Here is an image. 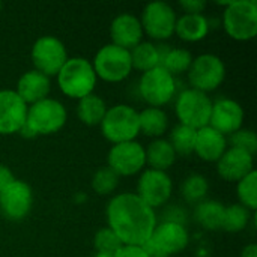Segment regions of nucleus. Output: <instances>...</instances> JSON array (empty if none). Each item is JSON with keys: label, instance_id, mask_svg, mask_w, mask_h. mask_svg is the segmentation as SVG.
<instances>
[{"label": "nucleus", "instance_id": "f257e3e1", "mask_svg": "<svg viewBox=\"0 0 257 257\" xmlns=\"http://www.w3.org/2000/svg\"><path fill=\"white\" fill-rule=\"evenodd\" d=\"M107 223L123 245H145L157 223L155 209L148 206L136 193L113 196L107 205Z\"/></svg>", "mask_w": 257, "mask_h": 257}, {"label": "nucleus", "instance_id": "f03ea898", "mask_svg": "<svg viewBox=\"0 0 257 257\" xmlns=\"http://www.w3.org/2000/svg\"><path fill=\"white\" fill-rule=\"evenodd\" d=\"M56 78L62 93L77 101L93 93L98 80L92 62L84 57H68Z\"/></svg>", "mask_w": 257, "mask_h": 257}, {"label": "nucleus", "instance_id": "7ed1b4c3", "mask_svg": "<svg viewBox=\"0 0 257 257\" xmlns=\"http://www.w3.org/2000/svg\"><path fill=\"white\" fill-rule=\"evenodd\" d=\"M223 27L235 41H251L257 35L256 0H230L224 5Z\"/></svg>", "mask_w": 257, "mask_h": 257}, {"label": "nucleus", "instance_id": "20e7f679", "mask_svg": "<svg viewBox=\"0 0 257 257\" xmlns=\"http://www.w3.org/2000/svg\"><path fill=\"white\" fill-rule=\"evenodd\" d=\"M102 136L113 145L133 142L140 134L139 111L126 104H116L107 108L99 123Z\"/></svg>", "mask_w": 257, "mask_h": 257}, {"label": "nucleus", "instance_id": "39448f33", "mask_svg": "<svg viewBox=\"0 0 257 257\" xmlns=\"http://www.w3.org/2000/svg\"><path fill=\"white\" fill-rule=\"evenodd\" d=\"M175 111L181 125L200 130L209 125L212 99L208 96V93L188 87L176 95Z\"/></svg>", "mask_w": 257, "mask_h": 257}, {"label": "nucleus", "instance_id": "423d86ee", "mask_svg": "<svg viewBox=\"0 0 257 257\" xmlns=\"http://www.w3.org/2000/svg\"><path fill=\"white\" fill-rule=\"evenodd\" d=\"M92 66L98 78L108 83H120L133 71L131 53L111 42L105 44L96 51Z\"/></svg>", "mask_w": 257, "mask_h": 257}, {"label": "nucleus", "instance_id": "0eeeda50", "mask_svg": "<svg viewBox=\"0 0 257 257\" xmlns=\"http://www.w3.org/2000/svg\"><path fill=\"white\" fill-rule=\"evenodd\" d=\"M68 119L65 105L54 99L45 98L36 104L29 105L26 123L33 130L36 136H50L60 131Z\"/></svg>", "mask_w": 257, "mask_h": 257}, {"label": "nucleus", "instance_id": "6e6552de", "mask_svg": "<svg viewBox=\"0 0 257 257\" xmlns=\"http://www.w3.org/2000/svg\"><path fill=\"white\" fill-rule=\"evenodd\" d=\"M176 78L161 66L143 72L139 81V93L143 101L149 104V107L161 108L169 104L173 98H176Z\"/></svg>", "mask_w": 257, "mask_h": 257}, {"label": "nucleus", "instance_id": "1a4fd4ad", "mask_svg": "<svg viewBox=\"0 0 257 257\" xmlns=\"http://www.w3.org/2000/svg\"><path fill=\"white\" fill-rule=\"evenodd\" d=\"M187 74L191 89L208 93L223 84L226 78V65L217 54L205 53L193 57L191 66Z\"/></svg>", "mask_w": 257, "mask_h": 257}, {"label": "nucleus", "instance_id": "9d476101", "mask_svg": "<svg viewBox=\"0 0 257 257\" xmlns=\"http://www.w3.org/2000/svg\"><path fill=\"white\" fill-rule=\"evenodd\" d=\"M176 20L178 17L173 6L161 0L148 3L140 17L143 33L157 41H166L175 35Z\"/></svg>", "mask_w": 257, "mask_h": 257}, {"label": "nucleus", "instance_id": "9b49d317", "mask_svg": "<svg viewBox=\"0 0 257 257\" xmlns=\"http://www.w3.org/2000/svg\"><path fill=\"white\" fill-rule=\"evenodd\" d=\"M35 69L47 77H56L60 68L68 60V51L65 44L51 35L41 36L35 41L30 51Z\"/></svg>", "mask_w": 257, "mask_h": 257}, {"label": "nucleus", "instance_id": "f8f14e48", "mask_svg": "<svg viewBox=\"0 0 257 257\" xmlns=\"http://www.w3.org/2000/svg\"><path fill=\"white\" fill-rule=\"evenodd\" d=\"M107 166L119 176H134L146 166L145 146L137 140L113 145L107 155Z\"/></svg>", "mask_w": 257, "mask_h": 257}, {"label": "nucleus", "instance_id": "ddd939ff", "mask_svg": "<svg viewBox=\"0 0 257 257\" xmlns=\"http://www.w3.org/2000/svg\"><path fill=\"white\" fill-rule=\"evenodd\" d=\"M173 193V182L167 172L146 169L137 181V196L152 209L169 202Z\"/></svg>", "mask_w": 257, "mask_h": 257}, {"label": "nucleus", "instance_id": "4468645a", "mask_svg": "<svg viewBox=\"0 0 257 257\" xmlns=\"http://www.w3.org/2000/svg\"><path fill=\"white\" fill-rule=\"evenodd\" d=\"M33 205V193L27 182L15 179L0 191V214L11 221H20L29 215Z\"/></svg>", "mask_w": 257, "mask_h": 257}, {"label": "nucleus", "instance_id": "2eb2a0df", "mask_svg": "<svg viewBox=\"0 0 257 257\" xmlns=\"http://www.w3.org/2000/svg\"><path fill=\"white\" fill-rule=\"evenodd\" d=\"M157 250H160L166 257L181 253L187 248L190 242L188 230L182 223L176 221H163L155 226L152 236L148 241Z\"/></svg>", "mask_w": 257, "mask_h": 257}, {"label": "nucleus", "instance_id": "dca6fc26", "mask_svg": "<svg viewBox=\"0 0 257 257\" xmlns=\"http://www.w3.org/2000/svg\"><path fill=\"white\" fill-rule=\"evenodd\" d=\"M29 105L12 89L0 90V134L11 136L26 123Z\"/></svg>", "mask_w": 257, "mask_h": 257}, {"label": "nucleus", "instance_id": "f3484780", "mask_svg": "<svg viewBox=\"0 0 257 257\" xmlns=\"http://www.w3.org/2000/svg\"><path fill=\"white\" fill-rule=\"evenodd\" d=\"M242 123L244 108L238 101L230 98H220L212 102L209 126H212L223 136H232L242 128Z\"/></svg>", "mask_w": 257, "mask_h": 257}, {"label": "nucleus", "instance_id": "a211bd4d", "mask_svg": "<svg viewBox=\"0 0 257 257\" xmlns=\"http://www.w3.org/2000/svg\"><path fill=\"white\" fill-rule=\"evenodd\" d=\"M143 27L140 18L134 14L123 12L113 18L110 24V38L111 44L131 50L139 45L143 39Z\"/></svg>", "mask_w": 257, "mask_h": 257}, {"label": "nucleus", "instance_id": "6ab92c4d", "mask_svg": "<svg viewBox=\"0 0 257 257\" xmlns=\"http://www.w3.org/2000/svg\"><path fill=\"white\" fill-rule=\"evenodd\" d=\"M253 170L254 157L236 148H227L217 161V172L227 182H238Z\"/></svg>", "mask_w": 257, "mask_h": 257}, {"label": "nucleus", "instance_id": "aec40b11", "mask_svg": "<svg viewBox=\"0 0 257 257\" xmlns=\"http://www.w3.org/2000/svg\"><path fill=\"white\" fill-rule=\"evenodd\" d=\"M51 90V80L50 77L44 75L42 72L36 69L26 71L17 81V89L15 92L18 96L27 104H36L45 98H48Z\"/></svg>", "mask_w": 257, "mask_h": 257}, {"label": "nucleus", "instance_id": "412c9836", "mask_svg": "<svg viewBox=\"0 0 257 257\" xmlns=\"http://www.w3.org/2000/svg\"><path fill=\"white\" fill-rule=\"evenodd\" d=\"M227 149V137L214 130L212 126H203L196 131L194 154L208 163H217Z\"/></svg>", "mask_w": 257, "mask_h": 257}, {"label": "nucleus", "instance_id": "4be33fe9", "mask_svg": "<svg viewBox=\"0 0 257 257\" xmlns=\"http://www.w3.org/2000/svg\"><path fill=\"white\" fill-rule=\"evenodd\" d=\"M209 21L203 14H184L176 20L175 33L187 42H197L206 38Z\"/></svg>", "mask_w": 257, "mask_h": 257}, {"label": "nucleus", "instance_id": "5701e85b", "mask_svg": "<svg viewBox=\"0 0 257 257\" xmlns=\"http://www.w3.org/2000/svg\"><path fill=\"white\" fill-rule=\"evenodd\" d=\"M146 154V164L149 169L167 172L175 161H176V152L173 151L170 142L167 139H155L149 143L148 148H145Z\"/></svg>", "mask_w": 257, "mask_h": 257}, {"label": "nucleus", "instance_id": "b1692460", "mask_svg": "<svg viewBox=\"0 0 257 257\" xmlns=\"http://www.w3.org/2000/svg\"><path fill=\"white\" fill-rule=\"evenodd\" d=\"M224 209H226V206L221 202L212 200V199H205L196 205L194 218L206 230H212V232L220 230L223 226Z\"/></svg>", "mask_w": 257, "mask_h": 257}, {"label": "nucleus", "instance_id": "393cba45", "mask_svg": "<svg viewBox=\"0 0 257 257\" xmlns=\"http://www.w3.org/2000/svg\"><path fill=\"white\" fill-rule=\"evenodd\" d=\"M139 126L140 133L148 137L161 139V136L169 128V116L163 108L146 107L139 111Z\"/></svg>", "mask_w": 257, "mask_h": 257}, {"label": "nucleus", "instance_id": "a878e982", "mask_svg": "<svg viewBox=\"0 0 257 257\" xmlns=\"http://www.w3.org/2000/svg\"><path fill=\"white\" fill-rule=\"evenodd\" d=\"M107 104L105 101L96 95V93H90L81 99H78L77 102V116L78 119L89 126H95L99 125L107 113Z\"/></svg>", "mask_w": 257, "mask_h": 257}, {"label": "nucleus", "instance_id": "bb28decb", "mask_svg": "<svg viewBox=\"0 0 257 257\" xmlns=\"http://www.w3.org/2000/svg\"><path fill=\"white\" fill-rule=\"evenodd\" d=\"M130 53H131L133 69H137L142 74L160 66L161 50H160L158 45H155L152 42H143L142 41L139 45L131 48Z\"/></svg>", "mask_w": 257, "mask_h": 257}, {"label": "nucleus", "instance_id": "cd10ccee", "mask_svg": "<svg viewBox=\"0 0 257 257\" xmlns=\"http://www.w3.org/2000/svg\"><path fill=\"white\" fill-rule=\"evenodd\" d=\"M161 50V62L160 66L164 68L169 74L179 75L184 72H188L193 54L185 48H170V47H160Z\"/></svg>", "mask_w": 257, "mask_h": 257}, {"label": "nucleus", "instance_id": "c85d7f7f", "mask_svg": "<svg viewBox=\"0 0 257 257\" xmlns=\"http://www.w3.org/2000/svg\"><path fill=\"white\" fill-rule=\"evenodd\" d=\"M196 131L190 126L178 123L172 131H170V145L176 155L188 157L194 154V142H196Z\"/></svg>", "mask_w": 257, "mask_h": 257}, {"label": "nucleus", "instance_id": "c756f323", "mask_svg": "<svg viewBox=\"0 0 257 257\" xmlns=\"http://www.w3.org/2000/svg\"><path fill=\"white\" fill-rule=\"evenodd\" d=\"M250 218H251V211H248L245 206H242L239 203L229 205L224 209V218H223L221 229L229 233L242 232L248 226Z\"/></svg>", "mask_w": 257, "mask_h": 257}, {"label": "nucleus", "instance_id": "7c9ffc66", "mask_svg": "<svg viewBox=\"0 0 257 257\" xmlns=\"http://www.w3.org/2000/svg\"><path fill=\"white\" fill-rule=\"evenodd\" d=\"M208 190H209L208 179L200 173H193V175L187 176L181 185L182 197L188 203H193V205H197L202 200H205Z\"/></svg>", "mask_w": 257, "mask_h": 257}, {"label": "nucleus", "instance_id": "2f4dec72", "mask_svg": "<svg viewBox=\"0 0 257 257\" xmlns=\"http://www.w3.org/2000/svg\"><path fill=\"white\" fill-rule=\"evenodd\" d=\"M236 194L239 205L245 206L248 211L254 212L257 209V172H250L245 178L236 182Z\"/></svg>", "mask_w": 257, "mask_h": 257}, {"label": "nucleus", "instance_id": "473e14b6", "mask_svg": "<svg viewBox=\"0 0 257 257\" xmlns=\"http://www.w3.org/2000/svg\"><path fill=\"white\" fill-rule=\"evenodd\" d=\"M119 175L114 173L108 166L98 169L92 176V188L99 196L111 194L119 185Z\"/></svg>", "mask_w": 257, "mask_h": 257}, {"label": "nucleus", "instance_id": "72a5a7b5", "mask_svg": "<svg viewBox=\"0 0 257 257\" xmlns=\"http://www.w3.org/2000/svg\"><path fill=\"white\" fill-rule=\"evenodd\" d=\"M93 245L96 253H102V254H108V256H114L120 248H122V241L117 238V235L108 229V227H102L95 233L93 238Z\"/></svg>", "mask_w": 257, "mask_h": 257}, {"label": "nucleus", "instance_id": "f704fd0d", "mask_svg": "<svg viewBox=\"0 0 257 257\" xmlns=\"http://www.w3.org/2000/svg\"><path fill=\"white\" fill-rule=\"evenodd\" d=\"M230 148H236V149H241V151H245L248 152L250 155H256L257 152V136L253 130H248V128H241L238 130L236 133H233L230 136ZM227 142V143H229Z\"/></svg>", "mask_w": 257, "mask_h": 257}, {"label": "nucleus", "instance_id": "c9c22d12", "mask_svg": "<svg viewBox=\"0 0 257 257\" xmlns=\"http://www.w3.org/2000/svg\"><path fill=\"white\" fill-rule=\"evenodd\" d=\"M179 6L185 11V14H203L206 9L205 0H181Z\"/></svg>", "mask_w": 257, "mask_h": 257}, {"label": "nucleus", "instance_id": "e433bc0d", "mask_svg": "<svg viewBox=\"0 0 257 257\" xmlns=\"http://www.w3.org/2000/svg\"><path fill=\"white\" fill-rule=\"evenodd\" d=\"M113 257H149L143 247L139 245H122V248Z\"/></svg>", "mask_w": 257, "mask_h": 257}, {"label": "nucleus", "instance_id": "4c0bfd02", "mask_svg": "<svg viewBox=\"0 0 257 257\" xmlns=\"http://www.w3.org/2000/svg\"><path fill=\"white\" fill-rule=\"evenodd\" d=\"M12 181H15V176L11 169L5 164H0V191H3Z\"/></svg>", "mask_w": 257, "mask_h": 257}, {"label": "nucleus", "instance_id": "58836bf2", "mask_svg": "<svg viewBox=\"0 0 257 257\" xmlns=\"http://www.w3.org/2000/svg\"><path fill=\"white\" fill-rule=\"evenodd\" d=\"M241 257H257V245L256 244H248L242 248Z\"/></svg>", "mask_w": 257, "mask_h": 257}, {"label": "nucleus", "instance_id": "ea45409f", "mask_svg": "<svg viewBox=\"0 0 257 257\" xmlns=\"http://www.w3.org/2000/svg\"><path fill=\"white\" fill-rule=\"evenodd\" d=\"M93 257H113V256H108V254H102V253H96Z\"/></svg>", "mask_w": 257, "mask_h": 257}, {"label": "nucleus", "instance_id": "a19ab883", "mask_svg": "<svg viewBox=\"0 0 257 257\" xmlns=\"http://www.w3.org/2000/svg\"><path fill=\"white\" fill-rule=\"evenodd\" d=\"M0 9H2V2H0Z\"/></svg>", "mask_w": 257, "mask_h": 257}]
</instances>
